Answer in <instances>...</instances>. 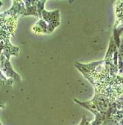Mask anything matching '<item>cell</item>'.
Returning <instances> with one entry per match:
<instances>
[{
  "mask_svg": "<svg viewBox=\"0 0 123 125\" xmlns=\"http://www.w3.org/2000/svg\"><path fill=\"white\" fill-rule=\"evenodd\" d=\"M12 7L6 10L5 12L0 13L2 17H19L21 15L23 17V15L26 12V8L23 1H13Z\"/></svg>",
  "mask_w": 123,
  "mask_h": 125,
  "instance_id": "3957f363",
  "label": "cell"
},
{
  "mask_svg": "<svg viewBox=\"0 0 123 125\" xmlns=\"http://www.w3.org/2000/svg\"><path fill=\"white\" fill-rule=\"evenodd\" d=\"M33 31L36 34H48V25L42 19H39V20L33 27Z\"/></svg>",
  "mask_w": 123,
  "mask_h": 125,
  "instance_id": "5b68a950",
  "label": "cell"
},
{
  "mask_svg": "<svg viewBox=\"0 0 123 125\" xmlns=\"http://www.w3.org/2000/svg\"><path fill=\"white\" fill-rule=\"evenodd\" d=\"M2 5H3V2H2V1H0V8H1V7L2 6Z\"/></svg>",
  "mask_w": 123,
  "mask_h": 125,
  "instance_id": "8992f818",
  "label": "cell"
},
{
  "mask_svg": "<svg viewBox=\"0 0 123 125\" xmlns=\"http://www.w3.org/2000/svg\"><path fill=\"white\" fill-rule=\"evenodd\" d=\"M41 19H42L48 25V34H51L60 25V13L59 10L53 11H47L43 10L41 15Z\"/></svg>",
  "mask_w": 123,
  "mask_h": 125,
  "instance_id": "6da1fadb",
  "label": "cell"
},
{
  "mask_svg": "<svg viewBox=\"0 0 123 125\" xmlns=\"http://www.w3.org/2000/svg\"><path fill=\"white\" fill-rule=\"evenodd\" d=\"M24 4L26 8V12L23 15V17L32 15L39 18L37 12V1H25Z\"/></svg>",
  "mask_w": 123,
  "mask_h": 125,
  "instance_id": "277c9868",
  "label": "cell"
},
{
  "mask_svg": "<svg viewBox=\"0 0 123 125\" xmlns=\"http://www.w3.org/2000/svg\"><path fill=\"white\" fill-rule=\"evenodd\" d=\"M0 69L8 79H13L14 81H21V77L13 70L10 60H7L3 54L0 55Z\"/></svg>",
  "mask_w": 123,
  "mask_h": 125,
  "instance_id": "7a4b0ae2",
  "label": "cell"
}]
</instances>
